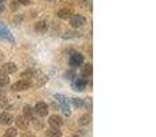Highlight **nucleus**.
Masks as SVG:
<instances>
[{
  "instance_id": "1",
  "label": "nucleus",
  "mask_w": 156,
  "mask_h": 137,
  "mask_svg": "<svg viewBox=\"0 0 156 137\" xmlns=\"http://www.w3.org/2000/svg\"><path fill=\"white\" fill-rule=\"evenodd\" d=\"M55 97H56V100L59 102V104L62 106V110L63 113L66 114V115H70V106H69V99L66 96H63V95H55Z\"/></svg>"
},
{
  "instance_id": "2",
  "label": "nucleus",
  "mask_w": 156,
  "mask_h": 137,
  "mask_svg": "<svg viewBox=\"0 0 156 137\" xmlns=\"http://www.w3.org/2000/svg\"><path fill=\"white\" fill-rule=\"evenodd\" d=\"M30 82L29 81H25V80H21V81H16V82L12 84V86H11V89H12L14 92H22V91H26V89L30 88Z\"/></svg>"
},
{
  "instance_id": "3",
  "label": "nucleus",
  "mask_w": 156,
  "mask_h": 137,
  "mask_svg": "<svg viewBox=\"0 0 156 137\" xmlns=\"http://www.w3.org/2000/svg\"><path fill=\"white\" fill-rule=\"evenodd\" d=\"M33 111H34V114H37L38 117H45L47 114H48V106L44 102H38L37 104L33 107Z\"/></svg>"
},
{
  "instance_id": "4",
  "label": "nucleus",
  "mask_w": 156,
  "mask_h": 137,
  "mask_svg": "<svg viewBox=\"0 0 156 137\" xmlns=\"http://www.w3.org/2000/svg\"><path fill=\"white\" fill-rule=\"evenodd\" d=\"M69 62H70V66L71 67H80L81 65L83 63V56L81 54H78V52H73V55H70V59H69Z\"/></svg>"
},
{
  "instance_id": "5",
  "label": "nucleus",
  "mask_w": 156,
  "mask_h": 137,
  "mask_svg": "<svg viewBox=\"0 0 156 137\" xmlns=\"http://www.w3.org/2000/svg\"><path fill=\"white\" fill-rule=\"evenodd\" d=\"M86 19L82 15H71L70 16V25L73 27H82L85 25Z\"/></svg>"
},
{
  "instance_id": "6",
  "label": "nucleus",
  "mask_w": 156,
  "mask_h": 137,
  "mask_svg": "<svg viewBox=\"0 0 156 137\" xmlns=\"http://www.w3.org/2000/svg\"><path fill=\"white\" fill-rule=\"evenodd\" d=\"M0 40H8V41H14V37L11 36L8 27L4 23H0Z\"/></svg>"
},
{
  "instance_id": "7",
  "label": "nucleus",
  "mask_w": 156,
  "mask_h": 137,
  "mask_svg": "<svg viewBox=\"0 0 156 137\" xmlns=\"http://www.w3.org/2000/svg\"><path fill=\"white\" fill-rule=\"evenodd\" d=\"M0 71L3 74H12V73L16 71V65L15 63H11V62H7V63H3L2 67H0Z\"/></svg>"
},
{
  "instance_id": "8",
  "label": "nucleus",
  "mask_w": 156,
  "mask_h": 137,
  "mask_svg": "<svg viewBox=\"0 0 156 137\" xmlns=\"http://www.w3.org/2000/svg\"><path fill=\"white\" fill-rule=\"evenodd\" d=\"M48 124L51 125L52 128H58V129H59L63 125V118L60 115H58V114H55V115H51L48 118Z\"/></svg>"
},
{
  "instance_id": "9",
  "label": "nucleus",
  "mask_w": 156,
  "mask_h": 137,
  "mask_svg": "<svg viewBox=\"0 0 156 137\" xmlns=\"http://www.w3.org/2000/svg\"><path fill=\"white\" fill-rule=\"evenodd\" d=\"M86 80L85 78H82V77H80V78H77L76 81H74V84H73V88L76 89L77 92H82L83 89L86 88Z\"/></svg>"
},
{
  "instance_id": "10",
  "label": "nucleus",
  "mask_w": 156,
  "mask_h": 137,
  "mask_svg": "<svg viewBox=\"0 0 156 137\" xmlns=\"http://www.w3.org/2000/svg\"><path fill=\"white\" fill-rule=\"evenodd\" d=\"M12 122H14V118L8 113H2L0 114V125L8 126V125H11Z\"/></svg>"
},
{
  "instance_id": "11",
  "label": "nucleus",
  "mask_w": 156,
  "mask_h": 137,
  "mask_svg": "<svg viewBox=\"0 0 156 137\" xmlns=\"http://www.w3.org/2000/svg\"><path fill=\"white\" fill-rule=\"evenodd\" d=\"M47 29H48V25H47V21H38L36 22L34 25V30L37 33H45Z\"/></svg>"
},
{
  "instance_id": "12",
  "label": "nucleus",
  "mask_w": 156,
  "mask_h": 137,
  "mask_svg": "<svg viewBox=\"0 0 156 137\" xmlns=\"http://www.w3.org/2000/svg\"><path fill=\"white\" fill-rule=\"evenodd\" d=\"M15 124H16V126H18L19 129H26V128H27V124H29V121H27V119L25 118L23 115H19V117H16Z\"/></svg>"
},
{
  "instance_id": "13",
  "label": "nucleus",
  "mask_w": 156,
  "mask_h": 137,
  "mask_svg": "<svg viewBox=\"0 0 156 137\" xmlns=\"http://www.w3.org/2000/svg\"><path fill=\"white\" fill-rule=\"evenodd\" d=\"M73 15V10L71 8H62V10L58 11V16L62 19H67Z\"/></svg>"
},
{
  "instance_id": "14",
  "label": "nucleus",
  "mask_w": 156,
  "mask_h": 137,
  "mask_svg": "<svg viewBox=\"0 0 156 137\" xmlns=\"http://www.w3.org/2000/svg\"><path fill=\"white\" fill-rule=\"evenodd\" d=\"M90 121H92L90 114H83V115H81L80 118H78V124H80L81 126H86V125H89Z\"/></svg>"
},
{
  "instance_id": "15",
  "label": "nucleus",
  "mask_w": 156,
  "mask_h": 137,
  "mask_svg": "<svg viewBox=\"0 0 156 137\" xmlns=\"http://www.w3.org/2000/svg\"><path fill=\"white\" fill-rule=\"evenodd\" d=\"M22 115H23L25 118L27 119V121L33 119V115H34V111H33V107H30V106H25V107H23V114H22Z\"/></svg>"
},
{
  "instance_id": "16",
  "label": "nucleus",
  "mask_w": 156,
  "mask_h": 137,
  "mask_svg": "<svg viewBox=\"0 0 156 137\" xmlns=\"http://www.w3.org/2000/svg\"><path fill=\"white\" fill-rule=\"evenodd\" d=\"M92 73H93V67H92V65L88 63V65H85L82 67V78H85V80L89 78L92 75Z\"/></svg>"
},
{
  "instance_id": "17",
  "label": "nucleus",
  "mask_w": 156,
  "mask_h": 137,
  "mask_svg": "<svg viewBox=\"0 0 156 137\" xmlns=\"http://www.w3.org/2000/svg\"><path fill=\"white\" fill-rule=\"evenodd\" d=\"M34 74H36V71H34V70H32V69H30V70H26V71H23V73H22V74H21V77H22V80H25V81H29V82H30V80H32V78L34 77Z\"/></svg>"
},
{
  "instance_id": "18",
  "label": "nucleus",
  "mask_w": 156,
  "mask_h": 137,
  "mask_svg": "<svg viewBox=\"0 0 156 137\" xmlns=\"http://www.w3.org/2000/svg\"><path fill=\"white\" fill-rule=\"evenodd\" d=\"M45 136L47 137H60L62 136V132H60L58 128H52V129H48L45 132Z\"/></svg>"
},
{
  "instance_id": "19",
  "label": "nucleus",
  "mask_w": 156,
  "mask_h": 137,
  "mask_svg": "<svg viewBox=\"0 0 156 137\" xmlns=\"http://www.w3.org/2000/svg\"><path fill=\"white\" fill-rule=\"evenodd\" d=\"M71 102H73V104H74V107H82L83 106V99H80V97H73L71 99Z\"/></svg>"
},
{
  "instance_id": "20",
  "label": "nucleus",
  "mask_w": 156,
  "mask_h": 137,
  "mask_svg": "<svg viewBox=\"0 0 156 137\" xmlns=\"http://www.w3.org/2000/svg\"><path fill=\"white\" fill-rule=\"evenodd\" d=\"M8 82H10V78H8L7 75H5V74L0 75V88H3V86H5Z\"/></svg>"
},
{
  "instance_id": "21",
  "label": "nucleus",
  "mask_w": 156,
  "mask_h": 137,
  "mask_svg": "<svg viewBox=\"0 0 156 137\" xmlns=\"http://www.w3.org/2000/svg\"><path fill=\"white\" fill-rule=\"evenodd\" d=\"M4 137H16V129H14V128L7 129L4 133Z\"/></svg>"
},
{
  "instance_id": "22",
  "label": "nucleus",
  "mask_w": 156,
  "mask_h": 137,
  "mask_svg": "<svg viewBox=\"0 0 156 137\" xmlns=\"http://www.w3.org/2000/svg\"><path fill=\"white\" fill-rule=\"evenodd\" d=\"M81 5L88 8V10H92V0H82V2H81Z\"/></svg>"
},
{
  "instance_id": "23",
  "label": "nucleus",
  "mask_w": 156,
  "mask_h": 137,
  "mask_svg": "<svg viewBox=\"0 0 156 137\" xmlns=\"http://www.w3.org/2000/svg\"><path fill=\"white\" fill-rule=\"evenodd\" d=\"M78 33L76 32H66V34H63V38H71V37H77Z\"/></svg>"
},
{
  "instance_id": "24",
  "label": "nucleus",
  "mask_w": 156,
  "mask_h": 137,
  "mask_svg": "<svg viewBox=\"0 0 156 137\" xmlns=\"http://www.w3.org/2000/svg\"><path fill=\"white\" fill-rule=\"evenodd\" d=\"M66 78H67V80H73V75H74V71H67L66 73Z\"/></svg>"
},
{
  "instance_id": "25",
  "label": "nucleus",
  "mask_w": 156,
  "mask_h": 137,
  "mask_svg": "<svg viewBox=\"0 0 156 137\" xmlns=\"http://www.w3.org/2000/svg\"><path fill=\"white\" fill-rule=\"evenodd\" d=\"M21 21H22V16L19 15V16H15V18H14V22H15V25H19L21 23Z\"/></svg>"
},
{
  "instance_id": "26",
  "label": "nucleus",
  "mask_w": 156,
  "mask_h": 137,
  "mask_svg": "<svg viewBox=\"0 0 156 137\" xmlns=\"http://www.w3.org/2000/svg\"><path fill=\"white\" fill-rule=\"evenodd\" d=\"M18 4H19L18 2H12L11 3V8H12V10H16V8H18Z\"/></svg>"
},
{
  "instance_id": "27",
  "label": "nucleus",
  "mask_w": 156,
  "mask_h": 137,
  "mask_svg": "<svg viewBox=\"0 0 156 137\" xmlns=\"http://www.w3.org/2000/svg\"><path fill=\"white\" fill-rule=\"evenodd\" d=\"M18 3H21V4L27 5V4H30V0H18Z\"/></svg>"
},
{
  "instance_id": "28",
  "label": "nucleus",
  "mask_w": 156,
  "mask_h": 137,
  "mask_svg": "<svg viewBox=\"0 0 156 137\" xmlns=\"http://www.w3.org/2000/svg\"><path fill=\"white\" fill-rule=\"evenodd\" d=\"M3 56H4V55H3V52H2V51H0V60H2V59H3Z\"/></svg>"
},
{
  "instance_id": "29",
  "label": "nucleus",
  "mask_w": 156,
  "mask_h": 137,
  "mask_svg": "<svg viewBox=\"0 0 156 137\" xmlns=\"http://www.w3.org/2000/svg\"><path fill=\"white\" fill-rule=\"evenodd\" d=\"M47 2H55V0H47Z\"/></svg>"
},
{
  "instance_id": "30",
  "label": "nucleus",
  "mask_w": 156,
  "mask_h": 137,
  "mask_svg": "<svg viewBox=\"0 0 156 137\" xmlns=\"http://www.w3.org/2000/svg\"><path fill=\"white\" fill-rule=\"evenodd\" d=\"M0 2H2V3H3V2H4V0H0Z\"/></svg>"
},
{
  "instance_id": "31",
  "label": "nucleus",
  "mask_w": 156,
  "mask_h": 137,
  "mask_svg": "<svg viewBox=\"0 0 156 137\" xmlns=\"http://www.w3.org/2000/svg\"><path fill=\"white\" fill-rule=\"evenodd\" d=\"M0 13H2V11H0Z\"/></svg>"
}]
</instances>
